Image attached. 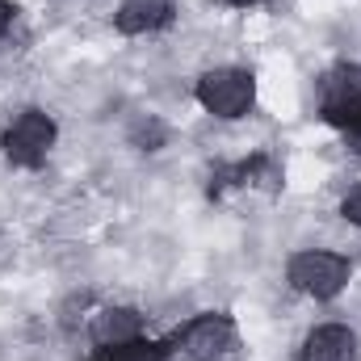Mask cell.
I'll return each mask as SVG.
<instances>
[{"instance_id": "obj_2", "label": "cell", "mask_w": 361, "mask_h": 361, "mask_svg": "<svg viewBox=\"0 0 361 361\" xmlns=\"http://www.w3.org/2000/svg\"><path fill=\"white\" fill-rule=\"evenodd\" d=\"M257 101V80L244 68H214L197 76V105L214 118H244Z\"/></svg>"}, {"instance_id": "obj_8", "label": "cell", "mask_w": 361, "mask_h": 361, "mask_svg": "<svg viewBox=\"0 0 361 361\" xmlns=\"http://www.w3.org/2000/svg\"><path fill=\"white\" fill-rule=\"evenodd\" d=\"M143 336V315L135 307H109L92 319V341L97 345H122V341H135Z\"/></svg>"}, {"instance_id": "obj_4", "label": "cell", "mask_w": 361, "mask_h": 361, "mask_svg": "<svg viewBox=\"0 0 361 361\" xmlns=\"http://www.w3.org/2000/svg\"><path fill=\"white\" fill-rule=\"evenodd\" d=\"M235 341H240L235 319L223 315V311H206V315L189 319L185 332L177 336L180 353H185L189 361H223V357H231V353H235Z\"/></svg>"}, {"instance_id": "obj_11", "label": "cell", "mask_w": 361, "mask_h": 361, "mask_svg": "<svg viewBox=\"0 0 361 361\" xmlns=\"http://www.w3.org/2000/svg\"><path fill=\"white\" fill-rule=\"evenodd\" d=\"M341 214H345V223H353V227H361V189H353L345 202H341Z\"/></svg>"}, {"instance_id": "obj_3", "label": "cell", "mask_w": 361, "mask_h": 361, "mask_svg": "<svg viewBox=\"0 0 361 361\" xmlns=\"http://www.w3.org/2000/svg\"><path fill=\"white\" fill-rule=\"evenodd\" d=\"M55 135H59V130H55V118H51V114H42V109H21V114L8 122L0 147H4L8 164H17V169H38V164L51 156Z\"/></svg>"}, {"instance_id": "obj_10", "label": "cell", "mask_w": 361, "mask_h": 361, "mask_svg": "<svg viewBox=\"0 0 361 361\" xmlns=\"http://www.w3.org/2000/svg\"><path fill=\"white\" fill-rule=\"evenodd\" d=\"M135 143H139L143 152H156V147L164 143V126H160L156 118H147V122H139V126H135Z\"/></svg>"}, {"instance_id": "obj_7", "label": "cell", "mask_w": 361, "mask_h": 361, "mask_svg": "<svg viewBox=\"0 0 361 361\" xmlns=\"http://www.w3.org/2000/svg\"><path fill=\"white\" fill-rule=\"evenodd\" d=\"M177 21V4L173 0H126L118 13H114V25L118 34H130V38H143V34H160Z\"/></svg>"}, {"instance_id": "obj_5", "label": "cell", "mask_w": 361, "mask_h": 361, "mask_svg": "<svg viewBox=\"0 0 361 361\" xmlns=\"http://www.w3.org/2000/svg\"><path fill=\"white\" fill-rule=\"evenodd\" d=\"M324 97H319V114L328 126L336 130H357L361 126V68L357 63H341L324 76Z\"/></svg>"}, {"instance_id": "obj_13", "label": "cell", "mask_w": 361, "mask_h": 361, "mask_svg": "<svg viewBox=\"0 0 361 361\" xmlns=\"http://www.w3.org/2000/svg\"><path fill=\"white\" fill-rule=\"evenodd\" d=\"M345 139H349V152H357V156H361V126H357V130H349Z\"/></svg>"}, {"instance_id": "obj_1", "label": "cell", "mask_w": 361, "mask_h": 361, "mask_svg": "<svg viewBox=\"0 0 361 361\" xmlns=\"http://www.w3.org/2000/svg\"><path fill=\"white\" fill-rule=\"evenodd\" d=\"M349 277H353V265L341 252H324V248L294 252L290 265H286V281L298 294H311V298H336L349 286Z\"/></svg>"}, {"instance_id": "obj_6", "label": "cell", "mask_w": 361, "mask_h": 361, "mask_svg": "<svg viewBox=\"0 0 361 361\" xmlns=\"http://www.w3.org/2000/svg\"><path fill=\"white\" fill-rule=\"evenodd\" d=\"M357 353H361L357 332L349 324H319V328L307 332L298 361H357Z\"/></svg>"}, {"instance_id": "obj_14", "label": "cell", "mask_w": 361, "mask_h": 361, "mask_svg": "<svg viewBox=\"0 0 361 361\" xmlns=\"http://www.w3.org/2000/svg\"><path fill=\"white\" fill-rule=\"evenodd\" d=\"M227 4H235V8H252V4H265V0H227Z\"/></svg>"}, {"instance_id": "obj_9", "label": "cell", "mask_w": 361, "mask_h": 361, "mask_svg": "<svg viewBox=\"0 0 361 361\" xmlns=\"http://www.w3.org/2000/svg\"><path fill=\"white\" fill-rule=\"evenodd\" d=\"M169 353H173L169 341L135 336V341H122V345H97V353L89 361H169Z\"/></svg>"}, {"instance_id": "obj_12", "label": "cell", "mask_w": 361, "mask_h": 361, "mask_svg": "<svg viewBox=\"0 0 361 361\" xmlns=\"http://www.w3.org/2000/svg\"><path fill=\"white\" fill-rule=\"evenodd\" d=\"M13 17H17V8H13L8 0H0V38L8 34V25H13Z\"/></svg>"}]
</instances>
